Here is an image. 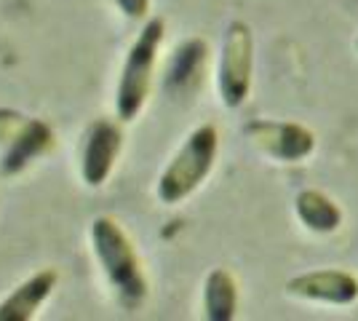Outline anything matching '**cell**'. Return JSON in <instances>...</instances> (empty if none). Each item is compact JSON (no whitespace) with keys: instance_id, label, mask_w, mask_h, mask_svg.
Listing matches in <instances>:
<instances>
[{"instance_id":"cell-9","label":"cell","mask_w":358,"mask_h":321,"mask_svg":"<svg viewBox=\"0 0 358 321\" xmlns=\"http://www.w3.org/2000/svg\"><path fill=\"white\" fill-rule=\"evenodd\" d=\"M286 292L299 300H313V303H327V306H350L358 300V278L348 271H308V273L294 276Z\"/></svg>"},{"instance_id":"cell-4","label":"cell","mask_w":358,"mask_h":321,"mask_svg":"<svg viewBox=\"0 0 358 321\" xmlns=\"http://www.w3.org/2000/svg\"><path fill=\"white\" fill-rule=\"evenodd\" d=\"M57 150V131L43 118L0 107V174L19 177Z\"/></svg>"},{"instance_id":"cell-8","label":"cell","mask_w":358,"mask_h":321,"mask_svg":"<svg viewBox=\"0 0 358 321\" xmlns=\"http://www.w3.org/2000/svg\"><path fill=\"white\" fill-rule=\"evenodd\" d=\"M209 70V43L203 38H187L182 41L166 64L164 89L171 99H187L198 94L206 80Z\"/></svg>"},{"instance_id":"cell-12","label":"cell","mask_w":358,"mask_h":321,"mask_svg":"<svg viewBox=\"0 0 358 321\" xmlns=\"http://www.w3.org/2000/svg\"><path fill=\"white\" fill-rule=\"evenodd\" d=\"M299 222L313 233H334L343 225V209L321 190H299L294 199Z\"/></svg>"},{"instance_id":"cell-6","label":"cell","mask_w":358,"mask_h":321,"mask_svg":"<svg viewBox=\"0 0 358 321\" xmlns=\"http://www.w3.org/2000/svg\"><path fill=\"white\" fill-rule=\"evenodd\" d=\"M120 118H99L89 123L83 142H80V158H78V171L86 187H105L110 177L115 174V166L123 153V126Z\"/></svg>"},{"instance_id":"cell-11","label":"cell","mask_w":358,"mask_h":321,"mask_svg":"<svg viewBox=\"0 0 358 321\" xmlns=\"http://www.w3.org/2000/svg\"><path fill=\"white\" fill-rule=\"evenodd\" d=\"M238 313V281L227 268H214L203 281V316L209 321H233Z\"/></svg>"},{"instance_id":"cell-10","label":"cell","mask_w":358,"mask_h":321,"mask_svg":"<svg viewBox=\"0 0 358 321\" xmlns=\"http://www.w3.org/2000/svg\"><path fill=\"white\" fill-rule=\"evenodd\" d=\"M59 284L57 268H41L0 300V321H35Z\"/></svg>"},{"instance_id":"cell-5","label":"cell","mask_w":358,"mask_h":321,"mask_svg":"<svg viewBox=\"0 0 358 321\" xmlns=\"http://www.w3.org/2000/svg\"><path fill=\"white\" fill-rule=\"evenodd\" d=\"M254 78V35L252 27L233 19L224 30L220 64H217V92L224 107L238 110L252 92Z\"/></svg>"},{"instance_id":"cell-13","label":"cell","mask_w":358,"mask_h":321,"mask_svg":"<svg viewBox=\"0 0 358 321\" xmlns=\"http://www.w3.org/2000/svg\"><path fill=\"white\" fill-rule=\"evenodd\" d=\"M113 8L129 22H148L152 0H110Z\"/></svg>"},{"instance_id":"cell-3","label":"cell","mask_w":358,"mask_h":321,"mask_svg":"<svg viewBox=\"0 0 358 321\" xmlns=\"http://www.w3.org/2000/svg\"><path fill=\"white\" fill-rule=\"evenodd\" d=\"M220 155V131L214 123H201L187 134L158 177L155 193L166 206H179L209 180Z\"/></svg>"},{"instance_id":"cell-2","label":"cell","mask_w":358,"mask_h":321,"mask_svg":"<svg viewBox=\"0 0 358 321\" xmlns=\"http://www.w3.org/2000/svg\"><path fill=\"white\" fill-rule=\"evenodd\" d=\"M164 38L166 22L161 16H150L126 51L118 86H115V113L123 123L136 121L148 107V99L155 86V67H158Z\"/></svg>"},{"instance_id":"cell-7","label":"cell","mask_w":358,"mask_h":321,"mask_svg":"<svg viewBox=\"0 0 358 321\" xmlns=\"http://www.w3.org/2000/svg\"><path fill=\"white\" fill-rule=\"evenodd\" d=\"M246 137L259 153L281 164H299L315 150L313 131L292 121H252Z\"/></svg>"},{"instance_id":"cell-1","label":"cell","mask_w":358,"mask_h":321,"mask_svg":"<svg viewBox=\"0 0 358 321\" xmlns=\"http://www.w3.org/2000/svg\"><path fill=\"white\" fill-rule=\"evenodd\" d=\"M89 241L115 303L126 313L139 311L150 297V278L134 238L115 217L99 214L91 220Z\"/></svg>"}]
</instances>
